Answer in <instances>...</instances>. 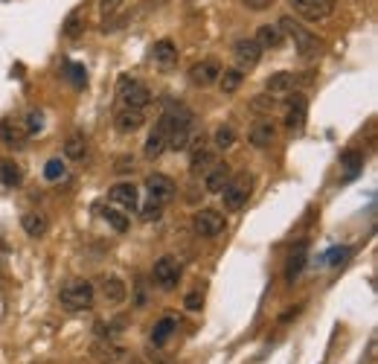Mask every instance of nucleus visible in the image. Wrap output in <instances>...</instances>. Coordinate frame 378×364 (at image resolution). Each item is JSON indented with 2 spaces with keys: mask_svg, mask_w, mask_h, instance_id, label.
I'll list each match as a JSON object with an SVG mask.
<instances>
[{
  "mask_svg": "<svg viewBox=\"0 0 378 364\" xmlns=\"http://www.w3.org/2000/svg\"><path fill=\"white\" fill-rule=\"evenodd\" d=\"M169 137H172V117H169V111L157 120L154 123V128H152V135H149V140H145V157L149 161H157L166 149H169Z\"/></svg>",
  "mask_w": 378,
  "mask_h": 364,
  "instance_id": "obj_7",
  "label": "nucleus"
},
{
  "mask_svg": "<svg viewBox=\"0 0 378 364\" xmlns=\"http://www.w3.org/2000/svg\"><path fill=\"white\" fill-rule=\"evenodd\" d=\"M102 297L108 303H123L128 297V286L119 280V277H105L102 280Z\"/></svg>",
  "mask_w": 378,
  "mask_h": 364,
  "instance_id": "obj_24",
  "label": "nucleus"
},
{
  "mask_svg": "<svg viewBox=\"0 0 378 364\" xmlns=\"http://www.w3.org/2000/svg\"><path fill=\"white\" fill-rule=\"evenodd\" d=\"M184 306H187L189 312H201V306H204V295H201V291H189V295L184 297Z\"/></svg>",
  "mask_w": 378,
  "mask_h": 364,
  "instance_id": "obj_40",
  "label": "nucleus"
},
{
  "mask_svg": "<svg viewBox=\"0 0 378 364\" xmlns=\"http://www.w3.org/2000/svg\"><path fill=\"white\" fill-rule=\"evenodd\" d=\"M23 128H27V135H35V131L44 128V114L41 111H29L27 114V123H23Z\"/></svg>",
  "mask_w": 378,
  "mask_h": 364,
  "instance_id": "obj_37",
  "label": "nucleus"
},
{
  "mask_svg": "<svg viewBox=\"0 0 378 364\" xmlns=\"http://www.w3.org/2000/svg\"><path fill=\"white\" fill-rule=\"evenodd\" d=\"M215 161H218V157H215V152H210V149H206V146H204V149L192 152V163H189V172H192V175H204L206 169H210V166H213Z\"/></svg>",
  "mask_w": 378,
  "mask_h": 364,
  "instance_id": "obj_26",
  "label": "nucleus"
},
{
  "mask_svg": "<svg viewBox=\"0 0 378 364\" xmlns=\"http://www.w3.org/2000/svg\"><path fill=\"white\" fill-rule=\"evenodd\" d=\"M288 6L294 9L297 18L309 21V23H320L326 18H332L335 0H288Z\"/></svg>",
  "mask_w": 378,
  "mask_h": 364,
  "instance_id": "obj_6",
  "label": "nucleus"
},
{
  "mask_svg": "<svg viewBox=\"0 0 378 364\" xmlns=\"http://www.w3.org/2000/svg\"><path fill=\"white\" fill-rule=\"evenodd\" d=\"M117 96H119V102H123L126 108H137V111H143V108L152 105L149 84L140 82V79H134V76H119V82H117Z\"/></svg>",
  "mask_w": 378,
  "mask_h": 364,
  "instance_id": "obj_4",
  "label": "nucleus"
},
{
  "mask_svg": "<svg viewBox=\"0 0 378 364\" xmlns=\"http://www.w3.org/2000/svg\"><path fill=\"white\" fill-rule=\"evenodd\" d=\"M108 198H111L114 207L119 210H126V213H134L140 207V190L128 184V181H123V184H114L111 192H108Z\"/></svg>",
  "mask_w": 378,
  "mask_h": 364,
  "instance_id": "obj_12",
  "label": "nucleus"
},
{
  "mask_svg": "<svg viewBox=\"0 0 378 364\" xmlns=\"http://www.w3.org/2000/svg\"><path fill=\"white\" fill-rule=\"evenodd\" d=\"M67 175V163L62 161V157H53V161H47L44 166V178L47 181H62Z\"/></svg>",
  "mask_w": 378,
  "mask_h": 364,
  "instance_id": "obj_33",
  "label": "nucleus"
},
{
  "mask_svg": "<svg viewBox=\"0 0 378 364\" xmlns=\"http://www.w3.org/2000/svg\"><path fill=\"white\" fill-rule=\"evenodd\" d=\"M306 111H309V102L303 93H294L288 100V108H285V128L288 131H303V126H306Z\"/></svg>",
  "mask_w": 378,
  "mask_h": 364,
  "instance_id": "obj_13",
  "label": "nucleus"
},
{
  "mask_svg": "<svg viewBox=\"0 0 378 364\" xmlns=\"http://www.w3.org/2000/svg\"><path fill=\"white\" fill-rule=\"evenodd\" d=\"M192 227H195V234H198L201 239H215V236H222L227 230V218H224V213H218L213 207H204V210L195 213Z\"/></svg>",
  "mask_w": 378,
  "mask_h": 364,
  "instance_id": "obj_5",
  "label": "nucleus"
},
{
  "mask_svg": "<svg viewBox=\"0 0 378 364\" xmlns=\"http://www.w3.org/2000/svg\"><path fill=\"white\" fill-rule=\"evenodd\" d=\"M0 137L12 149H21L23 140H27V128H23V123H15V120H0Z\"/></svg>",
  "mask_w": 378,
  "mask_h": 364,
  "instance_id": "obj_23",
  "label": "nucleus"
},
{
  "mask_svg": "<svg viewBox=\"0 0 378 364\" xmlns=\"http://www.w3.org/2000/svg\"><path fill=\"white\" fill-rule=\"evenodd\" d=\"M297 84H300V76H297V73H291V70H279V73H274V76L265 82V88H268V93L279 100V96L294 93Z\"/></svg>",
  "mask_w": 378,
  "mask_h": 364,
  "instance_id": "obj_15",
  "label": "nucleus"
},
{
  "mask_svg": "<svg viewBox=\"0 0 378 364\" xmlns=\"http://www.w3.org/2000/svg\"><path fill=\"white\" fill-rule=\"evenodd\" d=\"M119 9H123V0H99V12H102V18L117 15Z\"/></svg>",
  "mask_w": 378,
  "mask_h": 364,
  "instance_id": "obj_39",
  "label": "nucleus"
},
{
  "mask_svg": "<svg viewBox=\"0 0 378 364\" xmlns=\"http://www.w3.org/2000/svg\"><path fill=\"white\" fill-rule=\"evenodd\" d=\"M163 216V204H154V201H149L143 207V222H157V218Z\"/></svg>",
  "mask_w": 378,
  "mask_h": 364,
  "instance_id": "obj_38",
  "label": "nucleus"
},
{
  "mask_svg": "<svg viewBox=\"0 0 378 364\" xmlns=\"http://www.w3.org/2000/svg\"><path fill=\"white\" fill-rule=\"evenodd\" d=\"M0 181H3L6 187H18L23 175H21V166L15 161H0Z\"/></svg>",
  "mask_w": 378,
  "mask_h": 364,
  "instance_id": "obj_30",
  "label": "nucleus"
},
{
  "mask_svg": "<svg viewBox=\"0 0 378 364\" xmlns=\"http://www.w3.org/2000/svg\"><path fill=\"white\" fill-rule=\"evenodd\" d=\"M241 82H245V73L239 67H227V70H222V76H218V84H222L224 93H236L241 88Z\"/></svg>",
  "mask_w": 378,
  "mask_h": 364,
  "instance_id": "obj_27",
  "label": "nucleus"
},
{
  "mask_svg": "<svg viewBox=\"0 0 378 364\" xmlns=\"http://www.w3.org/2000/svg\"><path fill=\"white\" fill-rule=\"evenodd\" d=\"M175 332H178V318H175V315H163V318L152 326V344L154 347H166L169 341H172Z\"/></svg>",
  "mask_w": 378,
  "mask_h": 364,
  "instance_id": "obj_19",
  "label": "nucleus"
},
{
  "mask_svg": "<svg viewBox=\"0 0 378 364\" xmlns=\"http://www.w3.org/2000/svg\"><path fill=\"white\" fill-rule=\"evenodd\" d=\"M306 260H309V245H306V242H297V248L291 251V257L285 262V280L288 283H294L300 277V271L306 269Z\"/></svg>",
  "mask_w": 378,
  "mask_h": 364,
  "instance_id": "obj_20",
  "label": "nucleus"
},
{
  "mask_svg": "<svg viewBox=\"0 0 378 364\" xmlns=\"http://www.w3.org/2000/svg\"><path fill=\"white\" fill-rule=\"evenodd\" d=\"M145 192H149V201H154V204H169V201H175L178 187H175V181L169 178V175L152 172L149 178H145Z\"/></svg>",
  "mask_w": 378,
  "mask_h": 364,
  "instance_id": "obj_9",
  "label": "nucleus"
},
{
  "mask_svg": "<svg viewBox=\"0 0 378 364\" xmlns=\"http://www.w3.org/2000/svg\"><path fill=\"white\" fill-rule=\"evenodd\" d=\"M102 218L117 230V234H126V230H128V216H126L123 210H119V207H114V204L102 210Z\"/></svg>",
  "mask_w": 378,
  "mask_h": 364,
  "instance_id": "obj_29",
  "label": "nucleus"
},
{
  "mask_svg": "<svg viewBox=\"0 0 378 364\" xmlns=\"http://www.w3.org/2000/svg\"><path fill=\"white\" fill-rule=\"evenodd\" d=\"M117 169H119V172H128V169H134V157H123Z\"/></svg>",
  "mask_w": 378,
  "mask_h": 364,
  "instance_id": "obj_43",
  "label": "nucleus"
},
{
  "mask_svg": "<svg viewBox=\"0 0 378 364\" xmlns=\"http://www.w3.org/2000/svg\"><path fill=\"white\" fill-rule=\"evenodd\" d=\"M230 163H222V161H215L210 169L204 172V190L206 192H222L224 190V184L230 181Z\"/></svg>",
  "mask_w": 378,
  "mask_h": 364,
  "instance_id": "obj_17",
  "label": "nucleus"
},
{
  "mask_svg": "<svg viewBox=\"0 0 378 364\" xmlns=\"http://www.w3.org/2000/svg\"><path fill=\"white\" fill-rule=\"evenodd\" d=\"M250 192H253V178L248 172H239V175H230V181L224 184V190L218 192V196H222V201H224V210L239 213L250 201Z\"/></svg>",
  "mask_w": 378,
  "mask_h": 364,
  "instance_id": "obj_2",
  "label": "nucleus"
},
{
  "mask_svg": "<svg viewBox=\"0 0 378 364\" xmlns=\"http://www.w3.org/2000/svg\"><path fill=\"white\" fill-rule=\"evenodd\" d=\"M349 253H352V248H346V245H344V248H332V251H329L323 260H326V265H329V269H335V265L346 262V257H349Z\"/></svg>",
  "mask_w": 378,
  "mask_h": 364,
  "instance_id": "obj_35",
  "label": "nucleus"
},
{
  "mask_svg": "<svg viewBox=\"0 0 378 364\" xmlns=\"http://www.w3.org/2000/svg\"><path fill=\"white\" fill-rule=\"evenodd\" d=\"M84 32V21H82V12H70L67 21H64V35L67 38H79Z\"/></svg>",
  "mask_w": 378,
  "mask_h": 364,
  "instance_id": "obj_34",
  "label": "nucleus"
},
{
  "mask_svg": "<svg viewBox=\"0 0 378 364\" xmlns=\"http://www.w3.org/2000/svg\"><path fill=\"white\" fill-rule=\"evenodd\" d=\"M152 62L161 67V70H172V67L178 65V47L169 41V38L154 41V47H152Z\"/></svg>",
  "mask_w": 378,
  "mask_h": 364,
  "instance_id": "obj_16",
  "label": "nucleus"
},
{
  "mask_svg": "<svg viewBox=\"0 0 378 364\" xmlns=\"http://www.w3.org/2000/svg\"><path fill=\"white\" fill-rule=\"evenodd\" d=\"M128 364H143V361H128Z\"/></svg>",
  "mask_w": 378,
  "mask_h": 364,
  "instance_id": "obj_44",
  "label": "nucleus"
},
{
  "mask_svg": "<svg viewBox=\"0 0 378 364\" xmlns=\"http://www.w3.org/2000/svg\"><path fill=\"white\" fill-rule=\"evenodd\" d=\"M256 41H259L262 50H279V47L285 44V32L279 23H262V27L256 30Z\"/></svg>",
  "mask_w": 378,
  "mask_h": 364,
  "instance_id": "obj_18",
  "label": "nucleus"
},
{
  "mask_svg": "<svg viewBox=\"0 0 378 364\" xmlns=\"http://www.w3.org/2000/svg\"><path fill=\"white\" fill-rule=\"evenodd\" d=\"M152 283L161 288V291H172L178 283H180V262L175 257H161L154 262V269H152Z\"/></svg>",
  "mask_w": 378,
  "mask_h": 364,
  "instance_id": "obj_8",
  "label": "nucleus"
},
{
  "mask_svg": "<svg viewBox=\"0 0 378 364\" xmlns=\"http://www.w3.org/2000/svg\"><path fill=\"white\" fill-rule=\"evenodd\" d=\"M276 105H279V100H276V96H256V100L250 102V108H253V111H262V114L274 111Z\"/></svg>",
  "mask_w": 378,
  "mask_h": 364,
  "instance_id": "obj_36",
  "label": "nucleus"
},
{
  "mask_svg": "<svg viewBox=\"0 0 378 364\" xmlns=\"http://www.w3.org/2000/svg\"><path fill=\"white\" fill-rule=\"evenodd\" d=\"M21 227H23V234L27 236L41 239V236H47V230H50V218H47L44 213H23Z\"/></svg>",
  "mask_w": 378,
  "mask_h": 364,
  "instance_id": "obj_21",
  "label": "nucleus"
},
{
  "mask_svg": "<svg viewBox=\"0 0 378 364\" xmlns=\"http://www.w3.org/2000/svg\"><path fill=\"white\" fill-rule=\"evenodd\" d=\"M213 146H215L218 152L233 149V146H236V128L233 126H218L215 135H213Z\"/></svg>",
  "mask_w": 378,
  "mask_h": 364,
  "instance_id": "obj_28",
  "label": "nucleus"
},
{
  "mask_svg": "<svg viewBox=\"0 0 378 364\" xmlns=\"http://www.w3.org/2000/svg\"><path fill=\"white\" fill-rule=\"evenodd\" d=\"M123 353H126V350L123 347H114V344H96L93 347V356L99 359V361H105V364H117L119 359H123Z\"/></svg>",
  "mask_w": 378,
  "mask_h": 364,
  "instance_id": "obj_32",
  "label": "nucleus"
},
{
  "mask_svg": "<svg viewBox=\"0 0 378 364\" xmlns=\"http://www.w3.org/2000/svg\"><path fill=\"white\" fill-rule=\"evenodd\" d=\"M279 27H283L285 38H294V50L297 56L303 58V62H311V58L320 56V41H317V35H311L306 27H300V23L294 18H283L279 21Z\"/></svg>",
  "mask_w": 378,
  "mask_h": 364,
  "instance_id": "obj_1",
  "label": "nucleus"
},
{
  "mask_svg": "<svg viewBox=\"0 0 378 364\" xmlns=\"http://www.w3.org/2000/svg\"><path fill=\"white\" fill-rule=\"evenodd\" d=\"M340 166L346 169V175H344V181H352L355 178L361 169H364V152H358V149H346L344 155H340Z\"/></svg>",
  "mask_w": 378,
  "mask_h": 364,
  "instance_id": "obj_25",
  "label": "nucleus"
},
{
  "mask_svg": "<svg viewBox=\"0 0 378 364\" xmlns=\"http://www.w3.org/2000/svg\"><path fill=\"white\" fill-rule=\"evenodd\" d=\"M241 3H245L250 12H265L268 6L274 3V0H241Z\"/></svg>",
  "mask_w": 378,
  "mask_h": 364,
  "instance_id": "obj_41",
  "label": "nucleus"
},
{
  "mask_svg": "<svg viewBox=\"0 0 378 364\" xmlns=\"http://www.w3.org/2000/svg\"><path fill=\"white\" fill-rule=\"evenodd\" d=\"M70 76H73V82H76L79 88H82L84 82H88V76H84V67H82V65H70Z\"/></svg>",
  "mask_w": 378,
  "mask_h": 364,
  "instance_id": "obj_42",
  "label": "nucleus"
},
{
  "mask_svg": "<svg viewBox=\"0 0 378 364\" xmlns=\"http://www.w3.org/2000/svg\"><path fill=\"white\" fill-rule=\"evenodd\" d=\"M114 126L119 135H134V131H140L145 126V114L137 111V108H119V111L114 114Z\"/></svg>",
  "mask_w": 378,
  "mask_h": 364,
  "instance_id": "obj_14",
  "label": "nucleus"
},
{
  "mask_svg": "<svg viewBox=\"0 0 378 364\" xmlns=\"http://www.w3.org/2000/svg\"><path fill=\"white\" fill-rule=\"evenodd\" d=\"M274 140H276V126L271 123V120H259V123H253L250 143L256 146V149H268Z\"/></svg>",
  "mask_w": 378,
  "mask_h": 364,
  "instance_id": "obj_22",
  "label": "nucleus"
},
{
  "mask_svg": "<svg viewBox=\"0 0 378 364\" xmlns=\"http://www.w3.org/2000/svg\"><path fill=\"white\" fill-rule=\"evenodd\" d=\"M222 62L218 58H201L198 65H192L189 70V82L195 84V88H213V84L218 82V76H222Z\"/></svg>",
  "mask_w": 378,
  "mask_h": 364,
  "instance_id": "obj_10",
  "label": "nucleus"
},
{
  "mask_svg": "<svg viewBox=\"0 0 378 364\" xmlns=\"http://www.w3.org/2000/svg\"><path fill=\"white\" fill-rule=\"evenodd\" d=\"M93 283L88 280H70L62 286V291H58V300H62V306L70 309V312H84L93 306Z\"/></svg>",
  "mask_w": 378,
  "mask_h": 364,
  "instance_id": "obj_3",
  "label": "nucleus"
},
{
  "mask_svg": "<svg viewBox=\"0 0 378 364\" xmlns=\"http://www.w3.org/2000/svg\"><path fill=\"white\" fill-rule=\"evenodd\" d=\"M262 47L256 38H239L233 44V58H236V67L239 70H253L256 65L262 62Z\"/></svg>",
  "mask_w": 378,
  "mask_h": 364,
  "instance_id": "obj_11",
  "label": "nucleus"
},
{
  "mask_svg": "<svg viewBox=\"0 0 378 364\" xmlns=\"http://www.w3.org/2000/svg\"><path fill=\"white\" fill-rule=\"evenodd\" d=\"M84 152H88V140H84V135H73L64 143V157H70V161H82Z\"/></svg>",
  "mask_w": 378,
  "mask_h": 364,
  "instance_id": "obj_31",
  "label": "nucleus"
}]
</instances>
